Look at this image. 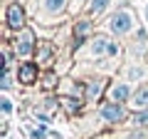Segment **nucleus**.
<instances>
[{
  "mask_svg": "<svg viewBox=\"0 0 148 139\" xmlns=\"http://www.w3.org/2000/svg\"><path fill=\"white\" fill-rule=\"evenodd\" d=\"M109 5H111V0H91L89 3V13L91 15H104Z\"/></svg>",
  "mask_w": 148,
  "mask_h": 139,
  "instance_id": "9d476101",
  "label": "nucleus"
},
{
  "mask_svg": "<svg viewBox=\"0 0 148 139\" xmlns=\"http://www.w3.org/2000/svg\"><path fill=\"white\" fill-rule=\"evenodd\" d=\"M101 119H106V122H121L123 117H126V112H123L121 104H116V102H111V104H104L99 112Z\"/></svg>",
  "mask_w": 148,
  "mask_h": 139,
  "instance_id": "f03ea898",
  "label": "nucleus"
},
{
  "mask_svg": "<svg viewBox=\"0 0 148 139\" xmlns=\"http://www.w3.org/2000/svg\"><path fill=\"white\" fill-rule=\"evenodd\" d=\"M20 82H25V85H32L35 82V77H37V70H35V65H22L20 67Z\"/></svg>",
  "mask_w": 148,
  "mask_h": 139,
  "instance_id": "1a4fd4ad",
  "label": "nucleus"
},
{
  "mask_svg": "<svg viewBox=\"0 0 148 139\" xmlns=\"http://www.w3.org/2000/svg\"><path fill=\"white\" fill-rule=\"evenodd\" d=\"M45 134H47V129H45V127H42V129H37V132H35V137H37V139H40V137H45Z\"/></svg>",
  "mask_w": 148,
  "mask_h": 139,
  "instance_id": "f3484780",
  "label": "nucleus"
},
{
  "mask_svg": "<svg viewBox=\"0 0 148 139\" xmlns=\"http://www.w3.org/2000/svg\"><path fill=\"white\" fill-rule=\"evenodd\" d=\"M109 45H111V40H106V38L91 40V45H89V57H104V55H109Z\"/></svg>",
  "mask_w": 148,
  "mask_h": 139,
  "instance_id": "20e7f679",
  "label": "nucleus"
},
{
  "mask_svg": "<svg viewBox=\"0 0 148 139\" xmlns=\"http://www.w3.org/2000/svg\"><path fill=\"white\" fill-rule=\"evenodd\" d=\"M74 3H84V0H74Z\"/></svg>",
  "mask_w": 148,
  "mask_h": 139,
  "instance_id": "6ab92c4d",
  "label": "nucleus"
},
{
  "mask_svg": "<svg viewBox=\"0 0 148 139\" xmlns=\"http://www.w3.org/2000/svg\"><path fill=\"white\" fill-rule=\"evenodd\" d=\"M146 122H148V109H141L136 114V124H146Z\"/></svg>",
  "mask_w": 148,
  "mask_h": 139,
  "instance_id": "2eb2a0df",
  "label": "nucleus"
},
{
  "mask_svg": "<svg viewBox=\"0 0 148 139\" xmlns=\"http://www.w3.org/2000/svg\"><path fill=\"white\" fill-rule=\"evenodd\" d=\"M114 55H119V45H116V42L109 45V57H114Z\"/></svg>",
  "mask_w": 148,
  "mask_h": 139,
  "instance_id": "dca6fc26",
  "label": "nucleus"
},
{
  "mask_svg": "<svg viewBox=\"0 0 148 139\" xmlns=\"http://www.w3.org/2000/svg\"><path fill=\"white\" fill-rule=\"evenodd\" d=\"M8 25L15 27V30H20V27L25 25V13H22L20 5H10L8 8Z\"/></svg>",
  "mask_w": 148,
  "mask_h": 139,
  "instance_id": "7ed1b4c3",
  "label": "nucleus"
},
{
  "mask_svg": "<svg viewBox=\"0 0 148 139\" xmlns=\"http://www.w3.org/2000/svg\"><path fill=\"white\" fill-rule=\"evenodd\" d=\"M86 32H89V22H79L77 25V38H86Z\"/></svg>",
  "mask_w": 148,
  "mask_h": 139,
  "instance_id": "4468645a",
  "label": "nucleus"
},
{
  "mask_svg": "<svg viewBox=\"0 0 148 139\" xmlns=\"http://www.w3.org/2000/svg\"><path fill=\"white\" fill-rule=\"evenodd\" d=\"M131 107L133 109H148V85L138 87V92L131 97Z\"/></svg>",
  "mask_w": 148,
  "mask_h": 139,
  "instance_id": "0eeeda50",
  "label": "nucleus"
},
{
  "mask_svg": "<svg viewBox=\"0 0 148 139\" xmlns=\"http://www.w3.org/2000/svg\"><path fill=\"white\" fill-rule=\"evenodd\" d=\"M143 15H146V22H148V3H146V8H143Z\"/></svg>",
  "mask_w": 148,
  "mask_h": 139,
  "instance_id": "a211bd4d",
  "label": "nucleus"
},
{
  "mask_svg": "<svg viewBox=\"0 0 148 139\" xmlns=\"http://www.w3.org/2000/svg\"><path fill=\"white\" fill-rule=\"evenodd\" d=\"M0 104H3V112H5V114H10V112H12V99H10L8 95H3V99H0Z\"/></svg>",
  "mask_w": 148,
  "mask_h": 139,
  "instance_id": "ddd939ff",
  "label": "nucleus"
},
{
  "mask_svg": "<svg viewBox=\"0 0 148 139\" xmlns=\"http://www.w3.org/2000/svg\"><path fill=\"white\" fill-rule=\"evenodd\" d=\"M101 85H104V82H91L89 85V99H96V97L101 95Z\"/></svg>",
  "mask_w": 148,
  "mask_h": 139,
  "instance_id": "f8f14e48",
  "label": "nucleus"
},
{
  "mask_svg": "<svg viewBox=\"0 0 148 139\" xmlns=\"http://www.w3.org/2000/svg\"><path fill=\"white\" fill-rule=\"evenodd\" d=\"M67 8V0H42V13L45 15H59Z\"/></svg>",
  "mask_w": 148,
  "mask_h": 139,
  "instance_id": "6e6552de",
  "label": "nucleus"
},
{
  "mask_svg": "<svg viewBox=\"0 0 148 139\" xmlns=\"http://www.w3.org/2000/svg\"><path fill=\"white\" fill-rule=\"evenodd\" d=\"M136 27V17H133V13L128 10V8H121L119 13H114L109 20V30L114 32V35H128V32Z\"/></svg>",
  "mask_w": 148,
  "mask_h": 139,
  "instance_id": "f257e3e1",
  "label": "nucleus"
},
{
  "mask_svg": "<svg viewBox=\"0 0 148 139\" xmlns=\"http://www.w3.org/2000/svg\"><path fill=\"white\" fill-rule=\"evenodd\" d=\"M109 95H111V99H114V102H119V104H121V102H126V99H131V87H128L126 85V82H119V85H114V87H111V92H109Z\"/></svg>",
  "mask_w": 148,
  "mask_h": 139,
  "instance_id": "39448f33",
  "label": "nucleus"
},
{
  "mask_svg": "<svg viewBox=\"0 0 148 139\" xmlns=\"http://www.w3.org/2000/svg\"><path fill=\"white\" fill-rule=\"evenodd\" d=\"M32 52V32L30 30H20V38H17V55L27 57Z\"/></svg>",
  "mask_w": 148,
  "mask_h": 139,
  "instance_id": "423d86ee",
  "label": "nucleus"
},
{
  "mask_svg": "<svg viewBox=\"0 0 148 139\" xmlns=\"http://www.w3.org/2000/svg\"><path fill=\"white\" fill-rule=\"evenodd\" d=\"M126 77L128 80H143V77H146V67H143V65H131V67L126 70Z\"/></svg>",
  "mask_w": 148,
  "mask_h": 139,
  "instance_id": "9b49d317",
  "label": "nucleus"
}]
</instances>
